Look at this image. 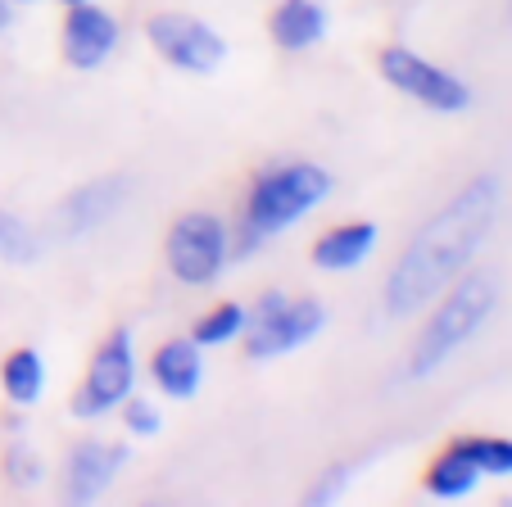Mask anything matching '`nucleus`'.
Instances as JSON below:
<instances>
[{"label":"nucleus","instance_id":"nucleus-1","mask_svg":"<svg viewBox=\"0 0 512 507\" xmlns=\"http://www.w3.org/2000/svg\"><path fill=\"white\" fill-rule=\"evenodd\" d=\"M499 204H503V186L499 177H472L463 191H454L422 227L413 231V240L404 245V254L395 259L386 277V317L404 322L417 317L422 308H431L435 299L445 295L467 268H472L476 249L490 240L494 222H499Z\"/></svg>","mask_w":512,"mask_h":507},{"label":"nucleus","instance_id":"nucleus-2","mask_svg":"<svg viewBox=\"0 0 512 507\" xmlns=\"http://www.w3.org/2000/svg\"><path fill=\"white\" fill-rule=\"evenodd\" d=\"M331 191H336V177L309 159H286L254 173L241 204V222L232 231V259H250L272 236L304 222L322 200H331Z\"/></svg>","mask_w":512,"mask_h":507},{"label":"nucleus","instance_id":"nucleus-3","mask_svg":"<svg viewBox=\"0 0 512 507\" xmlns=\"http://www.w3.org/2000/svg\"><path fill=\"white\" fill-rule=\"evenodd\" d=\"M494 304H499V281L494 272H463L445 295L435 299L431 317L422 322L413 349H408L404 363V381H426L435 376L458 349H467L481 335V326L494 317Z\"/></svg>","mask_w":512,"mask_h":507},{"label":"nucleus","instance_id":"nucleus-4","mask_svg":"<svg viewBox=\"0 0 512 507\" xmlns=\"http://www.w3.org/2000/svg\"><path fill=\"white\" fill-rule=\"evenodd\" d=\"M322 326H327V308L309 295H286V290H268L259 304L250 308V322H245V358L254 363H272V358H286L295 349H304L309 340H318Z\"/></svg>","mask_w":512,"mask_h":507},{"label":"nucleus","instance_id":"nucleus-5","mask_svg":"<svg viewBox=\"0 0 512 507\" xmlns=\"http://www.w3.org/2000/svg\"><path fill=\"white\" fill-rule=\"evenodd\" d=\"M164 263L177 286H213L232 268V227L209 209L182 213L164 236Z\"/></svg>","mask_w":512,"mask_h":507},{"label":"nucleus","instance_id":"nucleus-6","mask_svg":"<svg viewBox=\"0 0 512 507\" xmlns=\"http://www.w3.org/2000/svg\"><path fill=\"white\" fill-rule=\"evenodd\" d=\"M136 390V335L132 326H118L96 345L87 363V376L68 399V412L78 421H100L118 412V403Z\"/></svg>","mask_w":512,"mask_h":507},{"label":"nucleus","instance_id":"nucleus-7","mask_svg":"<svg viewBox=\"0 0 512 507\" xmlns=\"http://www.w3.org/2000/svg\"><path fill=\"white\" fill-rule=\"evenodd\" d=\"M377 68L399 96L417 100L431 114H463V109H472V87L463 77L440 68L435 59H426L413 46H386L377 55Z\"/></svg>","mask_w":512,"mask_h":507},{"label":"nucleus","instance_id":"nucleus-8","mask_svg":"<svg viewBox=\"0 0 512 507\" xmlns=\"http://www.w3.org/2000/svg\"><path fill=\"white\" fill-rule=\"evenodd\" d=\"M145 37H150L155 55L164 59L168 68H177V73L209 77L227 64V37L213 28V23H204L200 14H186V10L150 14Z\"/></svg>","mask_w":512,"mask_h":507},{"label":"nucleus","instance_id":"nucleus-9","mask_svg":"<svg viewBox=\"0 0 512 507\" xmlns=\"http://www.w3.org/2000/svg\"><path fill=\"white\" fill-rule=\"evenodd\" d=\"M127 200H132V182H127L123 173L91 177L78 191H68L64 204L55 209V236L59 240L91 236V231H100L105 222H114L118 213L127 209Z\"/></svg>","mask_w":512,"mask_h":507},{"label":"nucleus","instance_id":"nucleus-10","mask_svg":"<svg viewBox=\"0 0 512 507\" xmlns=\"http://www.w3.org/2000/svg\"><path fill=\"white\" fill-rule=\"evenodd\" d=\"M64 59L68 68H78V73H96L114 59L118 41H123V28L109 10H100L96 0H78V5H68L64 14Z\"/></svg>","mask_w":512,"mask_h":507},{"label":"nucleus","instance_id":"nucleus-11","mask_svg":"<svg viewBox=\"0 0 512 507\" xmlns=\"http://www.w3.org/2000/svg\"><path fill=\"white\" fill-rule=\"evenodd\" d=\"M123 462H127L123 444L82 440L64 462V498L68 503H96V498H105L114 489Z\"/></svg>","mask_w":512,"mask_h":507},{"label":"nucleus","instance_id":"nucleus-12","mask_svg":"<svg viewBox=\"0 0 512 507\" xmlns=\"http://www.w3.org/2000/svg\"><path fill=\"white\" fill-rule=\"evenodd\" d=\"M150 381L164 399H195L204 385V349L191 335H173L150 354Z\"/></svg>","mask_w":512,"mask_h":507},{"label":"nucleus","instance_id":"nucleus-13","mask_svg":"<svg viewBox=\"0 0 512 507\" xmlns=\"http://www.w3.org/2000/svg\"><path fill=\"white\" fill-rule=\"evenodd\" d=\"M381 245V227L377 222H340V227L322 231L318 245H313V268L322 272H354L377 254Z\"/></svg>","mask_w":512,"mask_h":507},{"label":"nucleus","instance_id":"nucleus-14","mask_svg":"<svg viewBox=\"0 0 512 507\" xmlns=\"http://www.w3.org/2000/svg\"><path fill=\"white\" fill-rule=\"evenodd\" d=\"M331 19L322 10L318 0H277V10L268 14V37L277 50H290V55H300V50H313L322 37H327Z\"/></svg>","mask_w":512,"mask_h":507},{"label":"nucleus","instance_id":"nucleus-15","mask_svg":"<svg viewBox=\"0 0 512 507\" xmlns=\"http://www.w3.org/2000/svg\"><path fill=\"white\" fill-rule=\"evenodd\" d=\"M481 467H476L472 458L463 453V444H449L440 458H431V467H426L422 476V489L431 498H440V503H463V498H472L476 489H481Z\"/></svg>","mask_w":512,"mask_h":507},{"label":"nucleus","instance_id":"nucleus-16","mask_svg":"<svg viewBox=\"0 0 512 507\" xmlns=\"http://www.w3.org/2000/svg\"><path fill=\"white\" fill-rule=\"evenodd\" d=\"M46 358H41V349L23 345L14 349L5 363H0V390H5V399L14 403V408H37L41 399H46Z\"/></svg>","mask_w":512,"mask_h":507},{"label":"nucleus","instance_id":"nucleus-17","mask_svg":"<svg viewBox=\"0 0 512 507\" xmlns=\"http://www.w3.org/2000/svg\"><path fill=\"white\" fill-rule=\"evenodd\" d=\"M245 322H250V308L245 304H213L209 313L195 322V331H191V340L200 349H223V345H236L245 335Z\"/></svg>","mask_w":512,"mask_h":507},{"label":"nucleus","instance_id":"nucleus-18","mask_svg":"<svg viewBox=\"0 0 512 507\" xmlns=\"http://www.w3.org/2000/svg\"><path fill=\"white\" fill-rule=\"evenodd\" d=\"M458 444L481 467V476H512V440H503V435H463Z\"/></svg>","mask_w":512,"mask_h":507},{"label":"nucleus","instance_id":"nucleus-19","mask_svg":"<svg viewBox=\"0 0 512 507\" xmlns=\"http://www.w3.org/2000/svg\"><path fill=\"white\" fill-rule=\"evenodd\" d=\"M41 254V236L28 227L23 218H14V213L0 209V259L10 263H32Z\"/></svg>","mask_w":512,"mask_h":507},{"label":"nucleus","instance_id":"nucleus-20","mask_svg":"<svg viewBox=\"0 0 512 507\" xmlns=\"http://www.w3.org/2000/svg\"><path fill=\"white\" fill-rule=\"evenodd\" d=\"M5 480H10L14 489H32L46 480V458H41V449H32L28 440H14L10 449H5Z\"/></svg>","mask_w":512,"mask_h":507},{"label":"nucleus","instance_id":"nucleus-21","mask_svg":"<svg viewBox=\"0 0 512 507\" xmlns=\"http://www.w3.org/2000/svg\"><path fill=\"white\" fill-rule=\"evenodd\" d=\"M118 412H123V431L132 435V440H150V435H159V426H164L159 408L150 399H141V394H127V399L118 403Z\"/></svg>","mask_w":512,"mask_h":507},{"label":"nucleus","instance_id":"nucleus-22","mask_svg":"<svg viewBox=\"0 0 512 507\" xmlns=\"http://www.w3.org/2000/svg\"><path fill=\"white\" fill-rule=\"evenodd\" d=\"M345 489H349V467L340 462V467H327V471H322V480L309 489V503H318V507H322V503H336Z\"/></svg>","mask_w":512,"mask_h":507},{"label":"nucleus","instance_id":"nucleus-23","mask_svg":"<svg viewBox=\"0 0 512 507\" xmlns=\"http://www.w3.org/2000/svg\"><path fill=\"white\" fill-rule=\"evenodd\" d=\"M14 23V0H0V32Z\"/></svg>","mask_w":512,"mask_h":507},{"label":"nucleus","instance_id":"nucleus-24","mask_svg":"<svg viewBox=\"0 0 512 507\" xmlns=\"http://www.w3.org/2000/svg\"><path fill=\"white\" fill-rule=\"evenodd\" d=\"M64 5H78V0H64Z\"/></svg>","mask_w":512,"mask_h":507},{"label":"nucleus","instance_id":"nucleus-25","mask_svg":"<svg viewBox=\"0 0 512 507\" xmlns=\"http://www.w3.org/2000/svg\"><path fill=\"white\" fill-rule=\"evenodd\" d=\"M19 5H28V0H19Z\"/></svg>","mask_w":512,"mask_h":507}]
</instances>
